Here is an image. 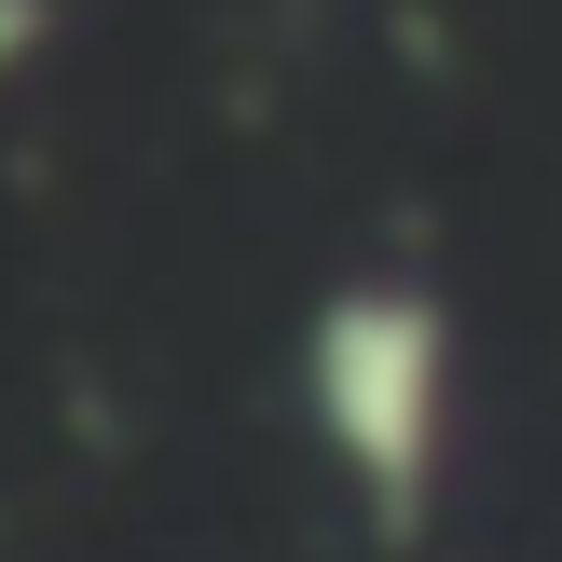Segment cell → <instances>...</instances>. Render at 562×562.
I'll list each match as a JSON object with an SVG mask.
<instances>
[{
	"label": "cell",
	"instance_id": "1",
	"mask_svg": "<svg viewBox=\"0 0 562 562\" xmlns=\"http://www.w3.org/2000/svg\"><path fill=\"white\" fill-rule=\"evenodd\" d=\"M302 412H316V453L344 467V494L384 536H426L439 481H453V316L398 274H357L316 302L302 329Z\"/></svg>",
	"mask_w": 562,
	"mask_h": 562
}]
</instances>
